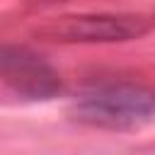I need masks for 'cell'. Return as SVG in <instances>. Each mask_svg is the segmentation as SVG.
<instances>
[{"label": "cell", "mask_w": 155, "mask_h": 155, "mask_svg": "<svg viewBox=\"0 0 155 155\" xmlns=\"http://www.w3.org/2000/svg\"><path fill=\"white\" fill-rule=\"evenodd\" d=\"M155 111V92L138 85H107L85 92L75 102V114L82 121L102 126H124L140 121Z\"/></svg>", "instance_id": "1"}, {"label": "cell", "mask_w": 155, "mask_h": 155, "mask_svg": "<svg viewBox=\"0 0 155 155\" xmlns=\"http://www.w3.org/2000/svg\"><path fill=\"white\" fill-rule=\"evenodd\" d=\"M148 29L150 22L138 15H70L51 19L39 34L53 41H126Z\"/></svg>", "instance_id": "2"}, {"label": "cell", "mask_w": 155, "mask_h": 155, "mask_svg": "<svg viewBox=\"0 0 155 155\" xmlns=\"http://www.w3.org/2000/svg\"><path fill=\"white\" fill-rule=\"evenodd\" d=\"M0 78L29 99H48L61 92L58 73L34 51L24 46L0 48Z\"/></svg>", "instance_id": "3"}]
</instances>
